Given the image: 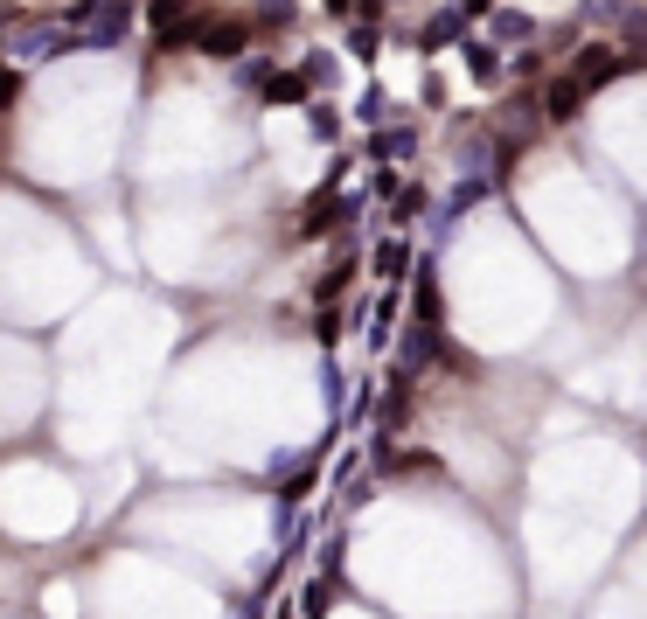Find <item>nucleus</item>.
<instances>
[{"label": "nucleus", "instance_id": "obj_1", "mask_svg": "<svg viewBox=\"0 0 647 619\" xmlns=\"http://www.w3.org/2000/svg\"><path fill=\"white\" fill-rule=\"evenodd\" d=\"M578 98H585V84H578V77L550 84V119H571V112H578Z\"/></svg>", "mask_w": 647, "mask_h": 619}, {"label": "nucleus", "instance_id": "obj_2", "mask_svg": "<svg viewBox=\"0 0 647 619\" xmlns=\"http://www.w3.org/2000/svg\"><path fill=\"white\" fill-rule=\"evenodd\" d=\"M592 77H613V49H585L578 56V84H592Z\"/></svg>", "mask_w": 647, "mask_h": 619}, {"label": "nucleus", "instance_id": "obj_3", "mask_svg": "<svg viewBox=\"0 0 647 619\" xmlns=\"http://www.w3.org/2000/svg\"><path fill=\"white\" fill-rule=\"evenodd\" d=\"M300 98H307L300 77H272V105H300Z\"/></svg>", "mask_w": 647, "mask_h": 619}, {"label": "nucleus", "instance_id": "obj_4", "mask_svg": "<svg viewBox=\"0 0 647 619\" xmlns=\"http://www.w3.org/2000/svg\"><path fill=\"white\" fill-rule=\"evenodd\" d=\"M14 91H21V77H14V70H0V112L14 105Z\"/></svg>", "mask_w": 647, "mask_h": 619}]
</instances>
